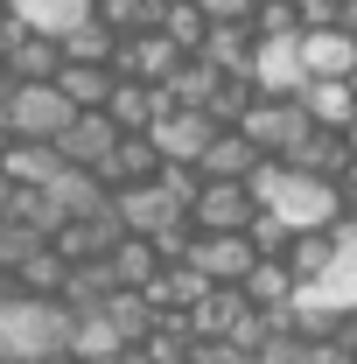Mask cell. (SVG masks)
I'll return each instance as SVG.
<instances>
[{
	"mask_svg": "<svg viewBox=\"0 0 357 364\" xmlns=\"http://www.w3.org/2000/svg\"><path fill=\"white\" fill-rule=\"evenodd\" d=\"M70 329L78 316L63 301L21 294L0 309V364H70Z\"/></svg>",
	"mask_w": 357,
	"mask_h": 364,
	"instance_id": "cell-1",
	"label": "cell"
},
{
	"mask_svg": "<svg viewBox=\"0 0 357 364\" xmlns=\"http://www.w3.org/2000/svg\"><path fill=\"white\" fill-rule=\"evenodd\" d=\"M252 196H260V210H273L287 231H329L336 218H343V196H336V182L294 176L287 161H267V168L252 176Z\"/></svg>",
	"mask_w": 357,
	"mask_h": 364,
	"instance_id": "cell-2",
	"label": "cell"
},
{
	"mask_svg": "<svg viewBox=\"0 0 357 364\" xmlns=\"http://www.w3.org/2000/svg\"><path fill=\"white\" fill-rule=\"evenodd\" d=\"M238 134L252 140L267 161H287V154L315 134V119L302 112V98H267V91H260V98H252V112L238 119Z\"/></svg>",
	"mask_w": 357,
	"mask_h": 364,
	"instance_id": "cell-3",
	"label": "cell"
},
{
	"mask_svg": "<svg viewBox=\"0 0 357 364\" xmlns=\"http://www.w3.org/2000/svg\"><path fill=\"white\" fill-rule=\"evenodd\" d=\"M0 119H7L14 140H63V127L78 119V105H70L56 85H14L7 105H0Z\"/></svg>",
	"mask_w": 357,
	"mask_h": 364,
	"instance_id": "cell-4",
	"label": "cell"
},
{
	"mask_svg": "<svg viewBox=\"0 0 357 364\" xmlns=\"http://www.w3.org/2000/svg\"><path fill=\"white\" fill-rule=\"evenodd\" d=\"M189 267L203 273L211 287H245V273L260 267V245H252L245 231H196Z\"/></svg>",
	"mask_w": 357,
	"mask_h": 364,
	"instance_id": "cell-5",
	"label": "cell"
},
{
	"mask_svg": "<svg viewBox=\"0 0 357 364\" xmlns=\"http://www.w3.org/2000/svg\"><path fill=\"white\" fill-rule=\"evenodd\" d=\"M112 218H119V231H127V238H161L169 225H189V210H182V203L161 189V182L112 189Z\"/></svg>",
	"mask_w": 357,
	"mask_h": 364,
	"instance_id": "cell-6",
	"label": "cell"
},
{
	"mask_svg": "<svg viewBox=\"0 0 357 364\" xmlns=\"http://www.w3.org/2000/svg\"><path fill=\"white\" fill-rule=\"evenodd\" d=\"M21 21V14H14ZM0 70L14 77V85H56V70H63V43L56 36H36L28 21L7 36V49H0Z\"/></svg>",
	"mask_w": 357,
	"mask_h": 364,
	"instance_id": "cell-7",
	"label": "cell"
},
{
	"mask_svg": "<svg viewBox=\"0 0 357 364\" xmlns=\"http://www.w3.org/2000/svg\"><path fill=\"white\" fill-rule=\"evenodd\" d=\"M252 218H260L252 182H203V196L189 203V225L196 231H252Z\"/></svg>",
	"mask_w": 357,
	"mask_h": 364,
	"instance_id": "cell-8",
	"label": "cell"
},
{
	"mask_svg": "<svg viewBox=\"0 0 357 364\" xmlns=\"http://www.w3.org/2000/svg\"><path fill=\"white\" fill-rule=\"evenodd\" d=\"M182 63H189V56H182V49L169 43L161 28L119 36V56H112V70H119V77H140V85H169V77H176Z\"/></svg>",
	"mask_w": 357,
	"mask_h": 364,
	"instance_id": "cell-9",
	"label": "cell"
},
{
	"mask_svg": "<svg viewBox=\"0 0 357 364\" xmlns=\"http://www.w3.org/2000/svg\"><path fill=\"white\" fill-rule=\"evenodd\" d=\"M169 112H176L169 91H161V85H140V77H119V85H112V105H105V119H112L119 134H154Z\"/></svg>",
	"mask_w": 357,
	"mask_h": 364,
	"instance_id": "cell-10",
	"label": "cell"
},
{
	"mask_svg": "<svg viewBox=\"0 0 357 364\" xmlns=\"http://www.w3.org/2000/svg\"><path fill=\"white\" fill-rule=\"evenodd\" d=\"M119 140H127V134H119L105 112H78V119L63 127V140H56V154H63L70 168H91V176H98V168L112 161V147H119Z\"/></svg>",
	"mask_w": 357,
	"mask_h": 364,
	"instance_id": "cell-11",
	"label": "cell"
},
{
	"mask_svg": "<svg viewBox=\"0 0 357 364\" xmlns=\"http://www.w3.org/2000/svg\"><path fill=\"white\" fill-rule=\"evenodd\" d=\"M245 322H252V301H245V287H211V294L189 309V336H196V343H231Z\"/></svg>",
	"mask_w": 357,
	"mask_h": 364,
	"instance_id": "cell-12",
	"label": "cell"
},
{
	"mask_svg": "<svg viewBox=\"0 0 357 364\" xmlns=\"http://www.w3.org/2000/svg\"><path fill=\"white\" fill-rule=\"evenodd\" d=\"M211 134H218V119H211V112H169V119H161L147 140H154V154H161V161L196 168V161L211 154Z\"/></svg>",
	"mask_w": 357,
	"mask_h": 364,
	"instance_id": "cell-13",
	"label": "cell"
},
{
	"mask_svg": "<svg viewBox=\"0 0 357 364\" xmlns=\"http://www.w3.org/2000/svg\"><path fill=\"white\" fill-rule=\"evenodd\" d=\"M211 70L224 77H252V63H260V36H252V21H211V36L196 49Z\"/></svg>",
	"mask_w": 357,
	"mask_h": 364,
	"instance_id": "cell-14",
	"label": "cell"
},
{
	"mask_svg": "<svg viewBox=\"0 0 357 364\" xmlns=\"http://www.w3.org/2000/svg\"><path fill=\"white\" fill-rule=\"evenodd\" d=\"M196 168H203V182H252L267 168V154L238 134V127H218V134H211V154H203Z\"/></svg>",
	"mask_w": 357,
	"mask_h": 364,
	"instance_id": "cell-15",
	"label": "cell"
},
{
	"mask_svg": "<svg viewBox=\"0 0 357 364\" xmlns=\"http://www.w3.org/2000/svg\"><path fill=\"white\" fill-rule=\"evenodd\" d=\"M302 70L309 77H343L351 85L357 70V36L336 21V28H302Z\"/></svg>",
	"mask_w": 357,
	"mask_h": 364,
	"instance_id": "cell-16",
	"label": "cell"
},
{
	"mask_svg": "<svg viewBox=\"0 0 357 364\" xmlns=\"http://www.w3.org/2000/svg\"><path fill=\"white\" fill-rule=\"evenodd\" d=\"M49 203L63 210V225H85V218H112V189L91 176V168H63L49 182Z\"/></svg>",
	"mask_w": 357,
	"mask_h": 364,
	"instance_id": "cell-17",
	"label": "cell"
},
{
	"mask_svg": "<svg viewBox=\"0 0 357 364\" xmlns=\"http://www.w3.org/2000/svg\"><path fill=\"white\" fill-rule=\"evenodd\" d=\"M0 168H7V182H14V189H49V182L63 176L70 161L56 154V140H14Z\"/></svg>",
	"mask_w": 357,
	"mask_h": 364,
	"instance_id": "cell-18",
	"label": "cell"
},
{
	"mask_svg": "<svg viewBox=\"0 0 357 364\" xmlns=\"http://www.w3.org/2000/svg\"><path fill=\"white\" fill-rule=\"evenodd\" d=\"M112 85H119L112 63H63V70H56V91H63L78 112H105V105H112Z\"/></svg>",
	"mask_w": 357,
	"mask_h": 364,
	"instance_id": "cell-19",
	"label": "cell"
},
{
	"mask_svg": "<svg viewBox=\"0 0 357 364\" xmlns=\"http://www.w3.org/2000/svg\"><path fill=\"white\" fill-rule=\"evenodd\" d=\"M154 176H161V154H154V140H147V134H127L119 147H112V161L98 168L105 189H134V182H154Z\"/></svg>",
	"mask_w": 357,
	"mask_h": 364,
	"instance_id": "cell-20",
	"label": "cell"
},
{
	"mask_svg": "<svg viewBox=\"0 0 357 364\" xmlns=\"http://www.w3.org/2000/svg\"><path fill=\"white\" fill-rule=\"evenodd\" d=\"M245 301H252V309H267V316H294V301H302V280L280 267V259H260V267L245 273Z\"/></svg>",
	"mask_w": 357,
	"mask_h": 364,
	"instance_id": "cell-21",
	"label": "cell"
},
{
	"mask_svg": "<svg viewBox=\"0 0 357 364\" xmlns=\"http://www.w3.org/2000/svg\"><path fill=\"white\" fill-rule=\"evenodd\" d=\"M287 168L294 176H315V182H336L343 168H351V147H343V134H329V127H315L294 154H287Z\"/></svg>",
	"mask_w": 357,
	"mask_h": 364,
	"instance_id": "cell-22",
	"label": "cell"
},
{
	"mask_svg": "<svg viewBox=\"0 0 357 364\" xmlns=\"http://www.w3.org/2000/svg\"><path fill=\"white\" fill-rule=\"evenodd\" d=\"M302 112H309L315 127L343 134V127L357 119V91L343 85V77H309V91H302Z\"/></svg>",
	"mask_w": 357,
	"mask_h": 364,
	"instance_id": "cell-23",
	"label": "cell"
},
{
	"mask_svg": "<svg viewBox=\"0 0 357 364\" xmlns=\"http://www.w3.org/2000/svg\"><path fill=\"white\" fill-rule=\"evenodd\" d=\"M14 280H21V294H43V301H63V287H70V259L56 252V245H36V252H21V267H14Z\"/></svg>",
	"mask_w": 357,
	"mask_h": 364,
	"instance_id": "cell-24",
	"label": "cell"
},
{
	"mask_svg": "<svg viewBox=\"0 0 357 364\" xmlns=\"http://www.w3.org/2000/svg\"><path fill=\"white\" fill-rule=\"evenodd\" d=\"M336 259H343L336 231H294V245H287V259H280V267L294 273L302 287H315V280H322V273L336 267Z\"/></svg>",
	"mask_w": 357,
	"mask_h": 364,
	"instance_id": "cell-25",
	"label": "cell"
},
{
	"mask_svg": "<svg viewBox=\"0 0 357 364\" xmlns=\"http://www.w3.org/2000/svg\"><path fill=\"white\" fill-rule=\"evenodd\" d=\"M105 267H112V287L147 294V280L161 273V252H154V238H119V245L105 252Z\"/></svg>",
	"mask_w": 357,
	"mask_h": 364,
	"instance_id": "cell-26",
	"label": "cell"
},
{
	"mask_svg": "<svg viewBox=\"0 0 357 364\" xmlns=\"http://www.w3.org/2000/svg\"><path fill=\"white\" fill-rule=\"evenodd\" d=\"M218 85H224V70H211L203 56H189V63H182V70H176L161 91H169V105H176V112H211Z\"/></svg>",
	"mask_w": 357,
	"mask_h": 364,
	"instance_id": "cell-27",
	"label": "cell"
},
{
	"mask_svg": "<svg viewBox=\"0 0 357 364\" xmlns=\"http://www.w3.org/2000/svg\"><path fill=\"white\" fill-rule=\"evenodd\" d=\"M105 322L119 329V343H147L154 322H161V309L147 294H134V287H119V294H105Z\"/></svg>",
	"mask_w": 357,
	"mask_h": 364,
	"instance_id": "cell-28",
	"label": "cell"
},
{
	"mask_svg": "<svg viewBox=\"0 0 357 364\" xmlns=\"http://www.w3.org/2000/svg\"><path fill=\"white\" fill-rule=\"evenodd\" d=\"M14 14H21L36 36H56V43H63V36L91 14V0H14Z\"/></svg>",
	"mask_w": 357,
	"mask_h": 364,
	"instance_id": "cell-29",
	"label": "cell"
},
{
	"mask_svg": "<svg viewBox=\"0 0 357 364\" xmlns=\"http://www.w3.org/2000/svg\"><path fill=\"white\" fill-rule=\"evenodd\" d=\"M119 56V36L98 21V14H85L70 36H63V63H112Z\"/></svg>",
	"mask_w": 357,
	"mask_h": 364,
	"instance_id": "cell-30",
	"label": "cell"
},
{
	"mask_svg": "<svg viewBox=\"0 0 357 364\" xmlns=\"http://www.w3.org/2000/svg\"><path fill=\"white\" fill-rule=\"evenodd\" d=\"M161 7L169 0H91V14L112 28V36H140V28H161Z\"/></svg>",
	"mask_w": 357,
	"mask_h": 364,
	"instance_id": "cell-31",
	"label": "cell"
},
{
	"mask_svg": "<svg viewBox=\"0 0 357 364\" xmlns=\"http://www.w3.org/2000/svg\"><path fill=\"white\" fill-rule=\"evenodd\" d=\"M161 36H169L182 56H196L203 36H211V21H203V7H196V0H169V7H161Z\"/></svg>",
	"mask_w": 357,
	"mask_h": 364,
	"instance_id": "cell-32",
	"label": "cell"
},
{
	"mask_svg": "<svg viewBox=\"0 0 357 364\" xmlns=\"http://www.w3.org/2000/svg\"><path fill=\"white\" fill-rule=\"evenodd\" d=\"M252 36H260V43H302L294 0H260V7H252Z\"/></svg>",
	"mask_w": 357,
	"mask_h": 364,
	"instance_id": "cell-33",
	"label": "cell"
},
{
	"mask_svg": "<svg viewBox=\"0 0 357 364\" xmlns=\"http://www.w3.org/2000/svg\"><path fill=\"white\" fill-rule=\"evenodd\" d=\"M309 343L315 336H302V329H273L267 343L252 350V364H309Z\"/></svg>",
	"mask_w": 357,
	"mask_h": 364,
	"instance_id": "cell-34",
	"label": "cell"
},
{
	"mask_svg": "<svg viewBox=\"0 0 357 364\" xmlns=\"http://www.w3.org/2000/svg\"><path fill=\"white\" fill-rule=\"evenodd\" d=\"M245 238L260 245V259H287V245H294V231L280 225L273 210H260V218H252V231H245Z\"/></svg>",
	"mask_w": 357,
	"mask_h": 364,
	"instance_id": "cell-35",
	"label": "cell"
},
{
	"mask_svg": "<svg viewBox=\"0 0 357 364\" xmlns=\"http://www.w3.org/2000/svg\"><path fill=\"white\" fill-rule=\"evenodd\" d=\"M161 189H169V196H176L182 210H189V203H196V196H203V168H182V161H161Z\"/></svg>",
	"mask_w": 357,
	"mask_h": 364,
	"instance_id": "cell-36",
	"label": "cell"
},
{
	"mask_svg": "<svg viewBox=\"0 0 357 364\" xmlns=\"http://www.w3.org/2000/svg\"><path fill=\"white\" fill-rule=\"evenodd\" d=\"M36 245H43L36 231H21L14 218H0V273H14V267H21V252H36Z\"/></svg>",
	"mask_w": 357,
	"mask_h": 364,
	"instance_id": "cell-37",
	"label": "cell"
},
{
	"mask_svg": "<svg viewBox=\"0 0 357 364\" xmlns=\"http://www.w3.org/2000/svg\"><path fill=\"white\" fill-rule=\"evenodd\" d=\"M343 7H351V0H294L302 28H336V21H343Z\"/></svg>",
	"mask_w": 357,
	"mask_h": 364,
	"instance_id": "cell-38",
	"label": "cell"
},
{
	"mask_svg": "<svg viewBox=\"0 0 357 364\" xmlns=\"http://www.w3.org/2000/svg\"><path fill=\"white\" fill-rule=\"evenodd\" d=\"M189 364H252V350H238V343H189Z\"/></svg>",
	"mask_w": 357,
	"mask_h": 364,
	"instance_id": "cell-39",
	"label": "cell"
},
{
	"mask_svg": "<svg viewBox=\"0 0 357 364\" xmlns=\"http://www.w3.org/2000/svg\"><path fill=\"white\" fill-rule=\"evenodd\" d=\"M196 7H203V21H252L260 0H196Z\"/></svg>",
	"mask_w": 357,
	"mask_h": 364,
	"instance_id": "cell-40",
	"label": "cell"
},
{
	"mask_svg": "<svg viewBox=\"0 0 357 364\" xmlns=\"http://www.w3.org/2000/svg\"><path fill=\"white\" fill-rule=\"evenodd\" d=\"M336 196H343V210H351V218H357V161H351V168H343V176H336Z\"/></svg>",
	"mask_w": 357,
	"mask_h": 364,
	"instance_id": "cell-41",
	"label": "cell"
},
{
	"mask_svg": "<svg viewBox=\"0 0 357 364\" xmlns=\"http://www.w3.org/2000/svg\"><path fill=\"white\" fill-rule=\"evenodd\" d=\"M336 343H343V350L357 358V309H351V316H336Z\"/></svg>",
	"mask_w": 357,
	"mask_h": 364,
	"instance_id": "cell-42",
	"label": "cell"
},
{
	"mask_svg": "<svg viewBox=\"0 0 357 364\" xmlns=\"http://www.w3.org/2000/svg\"><path fill=\"white\" fill-rule=\"evenodd\" d=\"M7 203H14V182H7V168H0V218H7Z\"/></svg>",
	"mask_w": 357,
	"mask_h": 364,
	"instance_id": "cell-43",
	"label": "cell"
},
{
	"mask_svg": "<svg viewBox=\"0 0 357 364\" xmlns=\"http://www.w3.org/2000/svg\"><path fill=\"white\" fill-rule=\"evenodd\" d=\"M343 147H351V161H357V119H351V127H343Z\"/></svg>",
	"mask_w": 357,
	"mask_h": 364,
	"instance_id": "cell-44",
	"label": "cell"
},
{
	"mask_svg": "<svg viewBox=\"0 0 357 364\" xmlns=\"http://www.w3.org/2000/svg\"><path fill=\"white\" fill-rule=\"evenodd\" d=\"M7 147H14V134H7V119H0V161H7Z\"/></svg>",
	"mask_w": 357,
	"mask_h": 364,
	"instance_id": "cell-45",
	"label": "cell"
},
{
	"mask_svg": "<svg viewBox=\"0 0 357 364\" xmlns=\"http://www.w3.org/2000/svg\"><path fill=\"white\" fill-rule=\"evenodd\" d=\"M343 28H351V36H357V0H351V7H343Z\"/></svg>",
	"mask_w": 357,
	"mask_h": 364,
	"instance_id": "cell-46",
	"label": "cell"
}]
</instances>
